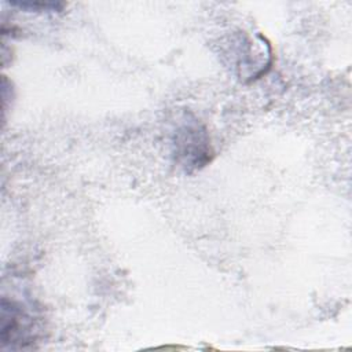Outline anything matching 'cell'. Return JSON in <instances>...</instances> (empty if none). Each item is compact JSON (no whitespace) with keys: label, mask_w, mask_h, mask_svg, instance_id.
Wrapping results in <instances>:
<instances>
[{"label":"cell","mask_w":352,"mask_h":352,"mask_svg":"<svg viewBox=\"0 0 352 352\" xmlns=\"http://www.w3.org/2000/svg\"><path fill=\"white\" fill-rule=\"evenodd\" d=\"M172 144L175 160L186 172L205 166L213 154L206 129L197 121H187L180 125L175 132Z\"/></svg>","instance_id":"obj_1"},{"label":"cell","mask_w":352,"mask_h":352,"mask_svg":"<svg viewBox=\"0 0 352 352\" xmlns=\"http://www.w3.org/2000/svg\"><path fill=\"white\" fill-rule=\"evenodd\" d=\"M1 341L11 348H25L36 340V323L21 305L3 298L1 302Z\"/></svg>","instance_id":"obj_2"}]
</instances>
